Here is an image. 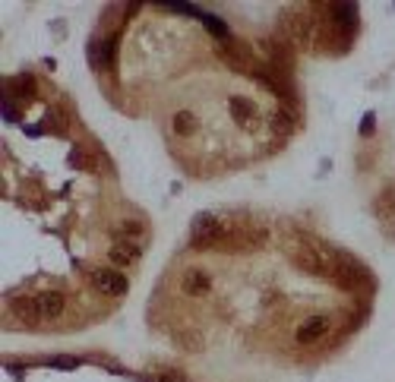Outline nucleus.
Masks as SVG:
<instances>
[{"mask_svg": "<svg viewBox=\"0 0 395 382\" xmlns=\"http://www.w3.org/2000/svg\"><path fill=\"white\" fill-rule=\"evenodd\" d=\"M140 234H142V225H136V221L120 225V237H140Z\"/></svg>", "mask_w": 395, "mask_h": 382, "instance_id": "nucleus-14", "label": "nucleus"}, {"mask_svg": "<svg viewBox=\"0 0 395 382\" xmlns=\"http://www.w3.org/2000/svg\"><path fill=\"white\" fill-rule=\"evenodd\" d=\"M38 309H42V319H60L66 309V301L60 291H44L38 297Z\"/></svg>", "mask_w": 395, "mask_h": 382, "instance_id": "nucleus-9", "label": "nucleus"}, {"mask_svg": "<svg viewBox=\"0 0 395 382\" xmlns=\"http://www.w3.org/2000/svg\"><path fill=\"white\" fill-rule=\"evenodd\" d=\"M329 278L342 288V291H357L361 281H364V272L354 266V262L338 259V262H332V266H329Z\"/></svg>", "mask_w": 395, "mask_h": 382, "instance_id": "nucleus-3", "label": "nucleus"}, {"mask_svg": "<svg viewBox=\"0 0 395 382\" xmlns=\"http://www.w3.org/2000/svg\"><path fill=\"white\" fill-rule=\"evenodd\" d=\"M228 111H231V117H234V123H238V127H244V130H253L256 120H259V114H256V105L250 101V98H244V95L231 98Z\"/></svg>", "mask_w": 395, "mask_h": 382, "instance_id": "nucleus-4", "label": "nucleus"}, {"mask_svg": "<svg viewBox=\"0 0 395 382\" xmlns=\"http://www.w3.org/2000/svg\"><path fill=\"white\" fill-rule=\"evenodd\" d=\"M291 127H294V117H291V111L279 107V111L272 114V130H275V133H288Z\"/></svg>", "mask_w": 395, "mask_h": 382, "instance_id": "nucleus-12", "label": "nucleus"}, {"mask_svg": "<svg viewBox=\"0 0 395 382\" xmlns=\"http://www.w3.org/2000/svg\"><path fill=\"white\" fill-rule=\"evenodd\" d=\"M136 259H140V250H136L133 244L117 240V244L111 246V262H114V266H133Z\"/></svg>", "mask_w": 395, "mask_h": 382, "instance_id": "nucleus-10", "label": "nucleus"}, {"mask_svg": "<svg viewBox=\"0 0 395 382\" xmlns=\"http://www.w3.org/2000/svg\"><path fill=\"white\" fill-rule=\"evenodd\" d=\"M329 316H310V319H304V322L297 325V332H294V338L301 344H316L322 338V335L329 332Z\"/></svg>", "mask_w": 395, "mask_h": 382, "instance_id": "nucleus-6", "label": "nucleus"}, {"mask_svg": "<svg viewBox=\"0 0 395 382\" xmlns=\"http://www.w3.org/2000/svg\"><path fill=\"white\" fill-rule=\"evenodd\" d=\"M13 316H16L23 325H38L42 322L38 297H16V301H13Z\"/></svg>", "mask_w": 395, "mask_h": 382, "instance_id": "nucleus-8", "label": "nucleus"}, {"mask_svg": "<svg viewBox=\"0 0 395 382\" xmlns=\"http://www.w3.org/2000/svg\"><path fill=\"white\" fill-rule=\"evenodd\" d=\"M171 127H174V133H177V136H193V133H196V127H199V120H196V114H193V111H177V114H174V120H171Z\"/></svg>", "mask_w": 395, "mask_h": 382, "instance_id": "nucleus-11", "label": "nucleus"}, {"mask_svg": "<svg viewBox=\"0 0 395 382\" xmlns=\"http://www.w3.org/2000/svg\"><path fill=\"white\" fill-rule=\"evenodd\" d=\"M181 288L187 297H203V294L212 291V278H209V272H203V268H190V272H183Z\"/></svg>", "mask_w": 395, "mask_h": 382, "instance_id": "nucleus-7", "label": "nucleus"}, {"mask_svg": "<svg viewBox=\"0 0 395 382\" xmlns=\"http://www.w3.org/2000/svg\"><path fill=\"white\" fill-rule=\"evenodd\" d=\"M225 237H228V231L218 225L215 215H196V218H193V228H190V240H193V246L222 244Z\"/></svg>", "mask_w": 395, "mask_h": 382, "instance_id": "nucleus-1", "label": "nucleus"}, {"mask_svg": "<svg viewBox=\"0 0 395 382\" xmlns=\"http://www.w3.org/2000/svg\"><path fill=\"white\" fill-rule=\"evenodd\" d=\"M7 92H19L23 98H32L35 95V79L32 76H19L16 82H10L7 86Z\"/></svg>", "mask_w": 395, "mask_h": 382, "instance_id": "nucleus-13", "label": "nucleus"}, {"mask_svg": "<svg viewBox=\"0 0 395 382\" xmlns=\"http://www.w3.org/2000/svg\"><path fill=\"white\" fill-rule=\"evenodd\" d=\"M54 366H64V370H73L76 366V360H70V357H60V360H51Z\"/></svg>", "mask_w": 395, "mask_h": 382, "instance_id": "nucleus-15", "label": "nucleus"}, {"mask_svg": "<svg viewBox=\"0 0 395 382\" xmlns=\"http://www.w3.org/2000/svg\"><path fill=\"white\" fill-rule=\"evenodd\" d=\"M294 266L310 272V275H329V259L322 256V253L310 250V246H301L294 250Z\"/></svg>", "mask_w": 395, "mask_h": 382, "instance_id": "nucleus-5", "label": "nucleus"}, {"mask_svg": "<svg viewBox=\"0 0 395 382\" xmlns=\"http://www.w3.org/2000/svg\"><path fill=\"white\" fill-rule=\"evenodd\" d=\"M361 130H364V136H370V133H373V114L364 117V127H361Z\"/></svg>", "mask_w": 395, "mask_h": 382, "instance_id": "nucleus-16", "label": "nucleus"}, {"mask_svg": "<svg viewBox=\"0 0 395 382\" xmlns=\"http://www.w3.org/2000/svg\"><path fill=\"white\" fill-rule=\"evenodd\" d=\"M92 285H95V291L107 294V297H124L130 281H127V275L117 272V268H99V272L92 275Z\"/></svg>", "mask_w": 395, "mask_h": 382, "instance_id": "nucleus-2", "label": "nucleus"}]
</instances>
